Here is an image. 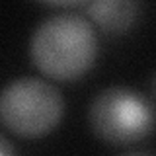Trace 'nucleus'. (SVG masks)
Returning a JSON list of instances; mask_svg holds the SVG:
<instances>
[{
    "instance_id": "5",
    "label": "nucleus",
    "mask_w": 156,
    "mask_h": 156,
    "mask_svg": "<svg viewBox=\"0 0 156 156\" xmlns=\"http://www.w3.org/2000/svg\"><path fill=\"white\" fill-rule=\"evenodd\" d=\"M0 156H18V150L2 133H0Z\"/></svg>"
},
{
    "instance_id": "2",
    "label": "nucleus",
    "mask_w": 156,
    "mask_h": 156,
    "mask_svg": "<svg viewBox=\"0 0 156 156\" xmlns=\"http://www.w3.org/2000/svg\"><path fill=\"white\" fill-rule=\"evenodd\" d=\"M62 115V94L43 78H18L0 92V121L18 136L37 139L51 133Z\"/></svg>"
},
{
    "instance_id": "7",
    "label": "nucleus",
    "mask_w": 156,
    "mask_h": 156,
    "mask_svg": "<svg viewBox=\"0 0 156 156\" xmlns=\"http://www.w3.org/2000/svg\"><path fill=\"white\" fill-rule=\"evenodd\" d=\"M125 156H150V154H143V152H133V154H125Z\"/></svg>"
},
{
    "instance_id": "4",
    "label": "nucleus",
    "mask_w": 156,
    "mask_h": 156,
    "mask_svg": "<svg viewBox=\"0 0 156 156\" xmlns=\"http://www.w3.org/2000/svg\"><path fill=\"white\" fill-rule=\"evenodd\" d=\"M86 14L107 35H121L135 23L139 16V4L131 0H98L82 2Z\"/></svg>"
},
{
    "instance_id": "3",
    "label": "nucleus",
    "mask_w": 156,
    "mask_h": 156,
    "mask_svg": "<svg viewBox=\"0 0 156 156\" xmlns=\"http://www.w3.org/2000/svg\"><path fill=\"white\" fill-rule=\"evenodd\" d=\"M88 123L104 143L125 146L139 143L152 133L156 111L139 92L125 86H111L92 100Z\"/></svg>"
},
{
    "instance_id": "1",
    "label": "nucleus",
    "mask_w": 156,
    "mask_h": 156,
    "mask_svg": "<svg viewBox=\"0 0 156 156\" xmlns=\"http://www.w3.org/2000/svg\"><path fill=\"white\" fill-rule=\"evenodd\" d=\"M29 55L45 76L61 82L76 80L96 62V29L84 16L74 12L49 16L33 31Z\"/></svg>"
},
{
    "instance_id": "6",
    "label": "nucleus",
    "mask_w": 156,
    "mask_h": 156,
    "mask_svg": "<svg viewBox=\"0 0 156 156\" xmlns=\"http://www.w3.org/2000/svg\"><path fill=\"white\" fill-rule=\"evenodd\" d=\"M150 94H152V100L156 101V72H154L152 80H150Z\"/></svg>"
}]
</instances>
